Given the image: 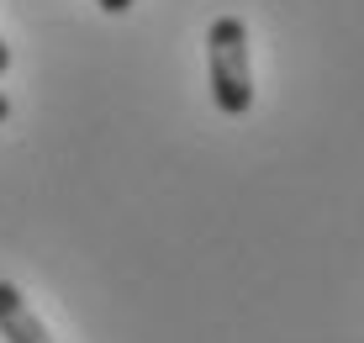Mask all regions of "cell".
I'll list each match as a JSON object with an SVG mask.
<instances>
[{"label":"cell","instance_id":"cell-1","mask_svg":"<svg viewBox=\"0 0 364 343\" xmlns=\"http://www.w3.org/2000/svg\"><path fill=\"white\" fill-rule=\"evenodd\" d=\"M206 74L222 117H243L254 106V63H248V27L237 16H217L206 32Z\"/></svg>","mask_w":364,"mask_h":343},{"label":"cell","instance_id":"cell-2","mask_svg":"<svg viewBox=\"0 0 364 343\" xmlns=\"http://www.w3.org/2000/svg\"><path fill=\"white\" fill-rule=\"evenodd\" d=\"M0 338L6 343H53L48 327H43V317L27 307V296L11 280H0Z\"/></svg>","mask_w":364,"mask_h":343},{"label":"cell","instance_id":"cell-3","mask_svg":"<svg viewBox=\"0 0 364 343\" xmlns=\"http://www.w3.org/2000/svg\"><path fill=\"white\" fill-rule=\"evenodd\" d=\"M100 11H111V16H122V11H132V0H100Z\"/></svg>","mask_w":364,"mask_h":343},{"label":"cell","instance_id":"cell-4","mask_svg":"<svg viewBox=\"0 0 364 343\" xmlns=\"http://www.w3.org/2000/svg\"><path fill=\"white\" fill-rule=\"evenodd\" d=\"M6 74H11V48L0 43V80H6Z\"/></svg>","mask_w":364,"mask_h":343},{"label":"cell","instance_id":"cell-5","mask_svg":"<svg viewBox=\"0 0 364 343\" xmlns=\"http://www.w3.org/2000/svg\"><path fill=\"white\" fill-rule=\"evenodd\" d=\"M6 117H11V100H6V95H0V122H6Z\"/></svg>","mask_w":364,"mask_h":343}]
</instances>
